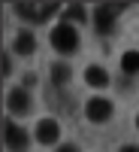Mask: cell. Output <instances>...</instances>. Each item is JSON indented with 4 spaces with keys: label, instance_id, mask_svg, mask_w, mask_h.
I'll return each instance as SVG.
<instances>
[{
    "label": "cell",
    "instance_id": "cell-1",
    "mask_svg": "<svg viewBox=\"0 0 139 152\" xmlns=\"http://www.w3.org/2000/svg\"><path fill=\"white\" fill-rule=\"evenodd\" d=\"M52 46L58 52H64V55L76 52V49H79V34H76V28L73 24H58L52 31Z\"/></svg>",
    "mask_w": 139,
    "mask_h": 152
},
{
    "label": "cell",
    "instance_id": "cell-2",
    "mask_svg": "<svg viewBox=\"0 0 139 152\" xmlns=\"http://www.w3.org/2000/svg\"><path fill=\"white\" fill-rule=\"evenodd\" d=\"M121 9H124V6H118V3H100L97 12H94L97 31H100V34H112V28H115V15H118Z\"/></svg>",
    "mask_w": 139,
    "mask_h": 152
},
{
    "label": "cell",
    "instance_id": "cell-3",
    "mask_svg": "<svg viewBox=\"0 0 139 152\" xmlns=\"http://www.w3.org/2000/svg\"><path fill=\"white\" fill-rule=\"evenodd\" d=\"M15 9L27 21H45L48 15L58 12V3H15Z\"/></svg>",
    "mask_w": 139,
    "mask_h": 152
},
{
    "label": "cell",
    "instance_id": "cell-4",
    "mask_svg": "<svg viewBox=\"0 0 139 152\" xmlns=\"http://www.w3.org/2000/svg\"><path fill=\"white\" fill-rule=\"evenodd\" d=\"M112 116V104L109 100H103V97H91L88 100V119L91 122H106Z\"/></svg>",
    "mask_w": 139,
    "mask_h": 152
},
{
    "label": "cell",
    "instance_id": "cell-5",
    "mask_svg": "<svg viewBox=\"0 0 139 152\" xmlns=\"http://www.w3.org/2000/svg\"><path fill=\"white\" fill-rule=\"evenodd\" d=\"M58 137H60V128H58L55 119H42L40 125H36V140H40V143L48 146V143H55Z\"/></svg>",
    "mask_w": 139,
    "mask_h": 152
},
{
    "label": "cell",
    "instance_id": "cell-6",
    "mask_svg": "<svg viewBox=\"0 0 139 152\" xmlns=\"http://www.w3.org/2000/svg\"><path fill=\"white\" fill-rule=\"evenodd\" d=\"M3 131H6V146L9 149H24V146H27V131L18 128L15 122H6Z\"/></svg>",
    "mask_w": 139,
    "mask_h": 152
},
{
    "label": "cell",
    "instance_id": "cell-7",
    "mask_svg": "<svg viewBox=\"0 0 139 152\" xmlns=\"http://www.w3.org/2000/svg\"><path fill=\"white\" fill-rule=\"evenodd\" d=\"M6 104H9V113H27L30 110V97L24 88H12L9 97H6Z\"/></svg>",
    "mask_w": 139,
    "mask_h": 152
},
{
    "label": "cell",
    "instance_id": "cell-8",
    "mask_svg": "<svg viewBox=\"0 0 139 152\" xmlns=\"http://www.w3.org/2000/svg\"><path fill=\"white\" fill-rule=\"evenodd\" d=\"M85 82L94 85V88H103V85L109 82V76H106L103 67H88V70H85Z\"/></svg>",
    "mask_w": 139,
    "mask_h": 152
},
{
    "label": "cell",
    "instance_id": "cell-9",
    "mask_svg": "<svg viewBox=\"0 0 139 152\" xmlns=\"http://www.w3.org/2000/svg\"><path fill=\"white\" fill-rule=\"evenodd\" d=\"M15 52H21V55H30V52H33V34L21 31V34L15 37Z\"/></svg>",
    "mask_w": 139,
    "mask_h": 152
},
{
    "label": "cell",
    "instance_id": "cell-10",
    "mask_svg": "<svg viewBox=\"0 0 139 152\" xmlns=\"http://www.w3.org/2000/svg\"><path fill=\"white\" fill-rule=\"evenodd\" d=\"M121 70L124 73H139V52H127L121 58Z\"/></svg>",
    "mask_w": 139,
    "mask_h": 152
},
{
    "label": "cell",
    "instance_id": "cell-11",
    "mask_svg": "<svg viewBox=\"0 0 139 152\" xmlns=\"http://www.w3.org/2000/svg\"><path fill=\"white\" fill-rule=\"evenodd\" d=\"M52 79H55V85H64L70 79V67L67 64H52Z\"/></svg>",
    "mask_w": 139,
    "mask_h": 152
},
{
    "label": "cell",
    "instance_id": "cell-12",
    "mask_svg": "<svg viewBox=\"0 0 139 152\" xmlns=\"http://www.w3.org/2000/svg\"><path fill=\"white\" fill-rule=\"evenodd\" d=\"M67 15H70V18H76V21H85V9H82V3L67 6Z\"/></svg>",
    "mask_w": 139,
    "mask_h": 152
},
{
    "label": "cell",
    "instance_id": "cell-13",
    "mask_svg": "<svg viewBox=\"0 0 139 152\" xmlns=\"http://www.w3.org/2000/svg\"><path fill=\"white\" fill-rule=\"evenodd\" d=\"M12 73V64H9V55H3V76Z\"/></svg>",
    "mask_w": 139,
    "mask_h": 152
},
{
    "label": "cell",
    "instance_id": "cell-14",
    "mask_svg": "<svg viewBox=\"0 0 139 152\" xmlns=\"http://www.w3.org/2000/svg\"><path fill=\"white\" fill-rule=\"evenodd\" d=\"M118 152H139V146H121Z\"/></svg>",
    "mask_w": 139,
    "mask_h": 152
},
{
    "label": "cell",
    "instance_id": "cell-15",
    "mask_svg": "<svg viewBox=\"0 0 139 152\" xmlns=\"http://www.w3.org/2000/svg\"><path fill=\"white\" fill-rule=\"evenodd\" d=\"M58 152H79V149H76V146H60Z\"/></svg>",
    "mask_w": 139,
    "mask_h": 152
},
{
    "label": "cell",
    "instance_id": "cell-16",
    "mask_svg": "<svg viewBox=\"0 0 139 152\" xmlns=\"http://www.w3.org/2000/svg\"><path fill=\"white\" fill-rule=\"evenodd\" d=\"M136 128H139V116H136Z\"/></svg>",
    "mask_w": 139,
    "mask_h": 152
}]
</instances>
